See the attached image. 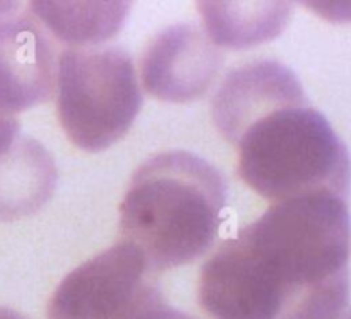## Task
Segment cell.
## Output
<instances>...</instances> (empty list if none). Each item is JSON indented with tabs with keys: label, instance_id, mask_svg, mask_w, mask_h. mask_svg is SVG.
<instances>
[{
	"label": "cell",
	"instance_id": "cell-10",
	"mask_svg": "<svg viewBox=\"0 0 351 319\" xmlns=\"http://www.w3.org/2000/svg\"><path fill=\"white\" fill-rule=\"evenodd\" d=\"M206 31L216 47L233 50L278 36L287 26V2H201Z\"/></svg>",
	"mask_w": 351,
	"mask_h": 319
},
{
	"label": "cell",
	"instance_id": "cell-14",
	"mask_svg": "<svg viewBox=\"0 0 351 319\" xmlns=\"http://www.w3.org/2000/svg\"><path fill=\"white\" fill-rule=\"evenodd\" d=\"M0 319H27V318H24L21 312L14 311V309L0 307Z\"/></svg>",
	"mask_w": 351,
	"mask_h": 319
},
{
	"label": "cell",
	"instance_id": "cell-15",
	"mask_svg": "<svg viewBox=\"0 0 351 319\" xmlns=\"http://www.w3.org/2000/svg\"><path fill=\"white\" fill-rule=\"evenodd\" d=\"M338 319H351V311H348V312H343V314L341 316H339V318Z\"/></svg>",
	"mask_w": 351,
	"mask_h": 319
},
{
	"label": "cell",
	"instance_id": "cell-11",
	"mask_svg": "<svg viewBox=\"0 0 351 319\" xmlns=\"http://www.w3.org/2000/svg\"><path fill=\"white\" fill-rule=\"evenodd\" d=\"M31 12L55 38L81 48L112 38L129 12L127 2H33Z\"/></svg>",
	"mask_w": 351,
	"mask_h": 319
},
{
	"label": "cell",
	"instance_id": "cell-3",
	"mask_svg": "<svg viewBox=\"0 0 351 319\" xmlns=\"http://www.w3.org/2000/svg\"><path fill=\"white\" fill-rule=\"evenodd\" d=\"M239 175L271 201L329 191L346 198L350 154L326 117L307 99L274 106L240 130Z\"/></svg>",
	"mask_w": 351,
	"mask_h": 319
},
{
	"label": "cell",
	"instance_id": "cell-13",
	"mask_svg": "<svg viewBox=\"0 0 351 319\" xmlns=\"http://www.w3.org/2000/svg\"><path fill=\"white\" fill-rule=\"evenodd\" d=\"M19 132V122L16 120V117L0 112V147L14 139Z\"/></svg>",
	"mask_w": 351,
	"mask_h": 319
},
{
	"label": "cell",
	"instance_id": "cell-8",
	"mask_svg": "<svg viewBox=\"0 0 351 319\" xmlns=\"http://www.w3.org/2000/svg\"><path fill=\"white\" fill-rule=\"evenodd\" d=\"M307 99L293 71L276 60H256L223 79L213 98V120L233 143L240 130L274 106Z\"/></svg>",
	"mask_w": 351,
	"mask_h": 319
},
{
	"label": "cell",
	"instance_id": "cell-6",
	"mask_svg": "<svg viewBox=\"0 0 351 319\" xmlns=\"http://www.w3.org/2000/svg\"><path fill=\"white\" fill-rule=\"evenodd\" d=\"M221 65V48L201 27L184 23L151 41L141 62V78L154 98L187 103L211 88Z\"/></svg>",
	"mask_w": 351,
	"mask_h": 319
},
{
	"label": "cell",
	"instance_id": "cell-4",
	"mask_svg": "<svg viewBox=\"0 0 351 319\" xmlns=\"http://www.w3.org/2000/svg\"><path fill=\"white\" fill-rule=\"evenodd\" d=\"M57 112L69 139L101 151L122 139L143 106L132 57L119 47L65 48L57 60Z\"/></svg>",
	"mask_w": 351,
	"mask_h": 319
},
{
	"label": "cell",
	"instance_id": "cell-7",
	"mask_svg": "<svg viewBox=\"0 0 351 319\" xmlns=\"http://www.w3.org/2000/svg\"><path fill=\"white\" fill-rule=\"evenodd\" d=\"M57 58L33 14H0V112L16 117L53 96Z\"/></svg>",
	"mask_w": 351,
	"mask_h": 319
},
{
	"label": "cell",
	"instance_id": "cell-1",
	"mask_svg": "<svg viewBox=\"0 0 351 319\" xmlns=\"http://www.w3.org/2000/svg\"><path fill=\"white\" fill-rule=\"evenodd\" d=\"M345 199L319 191L273 202L206 261L202 309L213 319H338L350 292Z\"/></svg>",
	"mask_w": 351,
	"mask_h": 319
},
{
	"label": "cell",
	"instance_id": "cell-2",
	"mask_svg": "<svg viewBox=\"0 0 351 319\" xmlns=\"http://www.w3.org/2000/svg\"><path fill=\"white\" fill-rule=\"evenodd\" d=\"M226 206L221 172L191 151H163L132 175L120 235L153 273L192 263L215 244Z\"/></svg>",
	"mask_w": 351,
	"mask_h": 319
},
{
	"label": "cell",
	"instance_id": "cell-12",
	"mask_svg": "<svg viewBox=\"0 0 351 319\" xmlns=\"http://www.w3.org/2000/svg\"><path fill=\"white\" fill-rule=\"evenodd\" d=\"M137 319H195L192 316L185 314V312L178 311V309L170 307V305L165 302V298L154 302L153 305L143 311Z\"/></svg>",
	"mask_w": 351,
	"mask_h": 319
},
{
	"label": "cell",
	"instance_id": "cell-5",
	"mask_svg": "<svg viewBox=\"0 0 351 319\" xmlns=\"http://www.w3.org/2000/svg\"><path fill=\"white\" fill-rule=\"evenodd\" d=\"M143 254L119 240L72 270L55 288L48 319H137L161 300Z\"/></svg>",
	"mask_w": 351,
	"mask_h": 319
},
{
	"label": "cell",
	"instance_id": "cell-9",
	"mask_svg": "<svg viewBox=\"0 0 351 319\" xmlns=\"http://www.w3.org/2000/svg\"><path fill=\"white\" fill-rule=\"evenodd\" d=\"M57 165L50 151L26 134L0 147V222L34 215L53 196Z\"/></svg>",
	"mask_w": 351,
	"mask_h": 319
}]
</instances>
